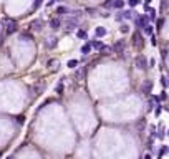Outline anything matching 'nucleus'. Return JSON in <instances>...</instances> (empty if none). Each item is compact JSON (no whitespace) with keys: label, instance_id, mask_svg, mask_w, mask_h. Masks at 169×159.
I'll use <instances>...</instances> for the list:
<instances>
[{"label":"nucleus","instance_id":"9d476101","mask_svg":"<svg viewBox=\"0 0 169 159\" xmlns=\"http://www.w3.org/2000/svg\"><path fill=\"white\" fill-rule=\"evenodd\" d=\"M50 27L53 28V30H58V28L62 27V22H60V18H51V20H50Z\"/></svg>","mask_w":169,"mask_h":159},{"label":"nucleus","instance_id":"79ce46f5","mask_svg":"<svg viewBox=\"0 0 169 159\" xmlns=\"http://www.w3.org/2000/svg\"><path fill=\"white\" fill-rule=\"evenodd\" d=\"M166 136H169V131H166Z\"/></svg>","mask_w":169,"mask_h":159},{"label":"nucleus","instance_id":"f257e3e1","mask_svg":"<svg viewBox=\"0 0 169 159\" xmlns=\"http://www.w3.org/2000/svg\"><path fill=\"white\" fill-rule=\"evenodd\" d=\"M4 25H5V33L7 35H13L18 30V23L13 18H4Z\"/></svg>","mask_w":169,"mask_h":159},{"label":"nucleus","instance_id":"20e7f679","mask_svg":"<svg viewBox=\"0 0 169 159\" xmlns=\"http://www.w3.org/2000/svg\"><path fill=\"white\" fill-rule=\"evenodd\" d=\"M134 23H136V27H138V28H143L146 23H149V17H148V15L136 17V18H134Z\"/></svg>","mask_w":169,"mask_h":159},{"label":"nucleus","instance_id":"b1692460","mask_svg":"<svg viewBox=\"0 0 169 159\" xmlns=\"http://www.w3.org/2000/svg\"><path fill=\"white\" fill-rule=\"evenodd\" d=\"M159 81H161V85H163V88H168L169 83H168V78L164 76V75H161V78H159Z\"/></svg>","mask_w":169,"mask_h":159},{"label":"nucleus","instance_id":"f3484780","mask_svg":"<svg viewBox=\"0 0 169 159\" xmlns=\"http://www.w3.org/2000/svg\"><path fill=\"white\" fill-rule=\"evenodd\" d=\"M90 51H91V45H90V43H85V45L81 46V53L83 55H88Z\"/></svg>","mask_w":169,"mask_h":159},{"label":"nucleus","instance_id":"393cba45","mask_svg":"<svg viewBox=\"0 0 169 159\" xmlns=\"http://www.w3.org/2000/svg\"><path fill=\"white\" fill-rule=\"evenodd\" d=\"M78 63H80L78 60H70V62L67 63V67H68V68H76V67H78Z\"/></svg>","mask_w":169,"mask_h":159},{"label":"nucleus","instance_id":"f8f14e48","mask_svg":"<svg viewBox=\"0 0 169 159\" xmlns=\"http://www.w3.org/2000/svg\"><path fill=\"white\" fill-rule=\"evenodd\" d=\"M124 7V0H113L111 8H123Z\"/></svg>","mask_w":169,"mask_h":159},{"label":"nucleus","instance_id":"6e6552de","mask_svg":"<svg viewBox=\"0 0 169 159\" xmlns=\"http://www.w3.org/2000/svg\"><path fill=\"white\" fill-rule=\"evenodd\" d=\"M65 25H67V30H75L78 27V20L76 18H68V20L65 22Z\"/></svg>","mask_w":169,"mask_h":159},{"label":"nucleus","instance_id":"39448f33","mask_svg":"<svg viewBox=\"0 0 169 159\" xmlns=\"http://www.w3.org/2000/svg\"><path fill=\"white\" fill-rule=\"evenodd\" d=\"M133 45L138 46V48H141V46L144 45V43H143V36H141V33H139V32L133 33Z\"/></svg>","mask_w":169,"mask_h":159},{"label":"nucleus","instance_id":"4be33fe9","mask_svg":"<svg viewBox=\"0 0 169 159\" xmlns=\"http://www.w3.org/2000/svg\"><path fill=\"white\" fill-rule=\"evenodd\" d=\"M41 4H43V0H33V5H32V8L33 10H38L41 7Z\"/></svg>","mask_w":169,"mask_h":159},{"label":"nucleus","instance_id":"cd10ccee","mask_svg":"<svg viewBox=\"0 0 169 159\" xmlns=\"http://www.w3.org/2000/svg\"><path fill=\"white\" fill-rule=\"evenodd\" d=\"M149 138H156V126H149Z\"/></svg>","mask_w":169,"mask_h":159},{"label":"nucleus","instance_id":"2f4dec72","mask_svg":"<svg viewBox=\"0 0 169 159\" xmlns=\"http://www.w3.org/2000/svg\"><path fill=\"white\" fill-rule=\"evenodd\" d=\"M154 113H156V116H159V114H161V104H159V103H156V108H154Z\"/></svg>","mask_w":169,"mask_h":159},{"label":"nucleus","instance_id":"7ed1b4c3","mask_svg":"<svg viewBox=\"0 0 169 159\" xmlns=\"http://www.w3.org/2000/svg\"><path fill=\"white\" fill-rule=\"evenodd\" d=\"M153 81H151V80H146V81L143 83V86H141V93H143V95H146V96H148V95H151V91H153Z\"/></svg>","mask_w":169,"mask_h":159},{"label":"nucleus","instance_id":"6ab92c4d","mask_svg":"<svg viewBox=\"0 0 169 159\" xmlns=\"http://www.w3.org/2000/svg\"><path fill=\"white\" fill-rule=\"evenodd\" d=\"M168 151H169V146H164L163 144V148L159 149V159H163V156L164 154H168Z\"/></svg>","mask_w":169,"mask_h":159},{"label":"nucleus","instance_id":"c756f323","mask_svg":"<svg viewBox=\"0 0 169 159\" xmlns=\"http://www.w3.org/2000/svg\"><path fill=\"white\" fill-rule=\"evenodd\" d=\"M123 18H133V12H131V10L123 12Z\"/></svg>","mask_w":169,"mask_h":159},{"label":"nucleus","instance_id":"4c0bfd02","mask_svg":"<svg viewBox=\"0 0 169 159\" xmlns=\"http://www.w3.org/2000/svg\"><path fill=\"white\" fill-rule=\"evenodd\" d=\"M143 159H153V156H151V154L148 153V154H144V158H143Z\"/></svg>","mask_w":169,"mask_h":159},{"label":"nucleus","instance_id":"7c9ffc66","mask_svg":"<svg viewBox=\"0 0 169 159\" xmlns=\"http://www.w3.org/2000/svg\"><path fill=\"white\" fill-rule=\"evenodd\" d=\"M119 32H121V33H128V32H129V27H128V25H121V27H119Z\"/></svg>","mask_w":169,"mask_h":159},{"label":"nucleus","instance_id":"473e14b6","mask_svg":"<svg viewBox=\"0 0 169 159\" xmlns=\"http://www.w3.org/2000/svg\"><path fill=\"white\" fill-rule=\"evenodd\" d=\"M156 25H158V28H163V27H164V18H158Z\"/></svg>","mask_w":169,"mask_h":159},{"label":"nucleus","instance_id":"4468645a","mask_svg":"<svg viewBox=\"0 0 169 159\" xmlns=\"http://www.w3.org/2000/svg\"><path fill=\"white\" fill-rule=\"evenodd\" d=\"M90 45H91V48H96V50H101L103 46H104V45H103V43H101L100 40H93L91 43H90Z\"/></svg>","mask_w":169,"mask_h":159},{"label":"nucleus","instance_id":"1a4fd4ad","mask_svg":"<svg viewBox=\"0 0 169 159\" xmlns=\"http://www.w3.org/2000/svg\"><path fill=\"white\" fill-rule=\"evenodd\" d=\"M106 28L104 27H96L95 28V36H106Z\"/></svg>","mask_w":169,"mask_h":159},{"label":"nucleus","instance_id":"58836bf2","mask_svg":"<svg viewBox=\"0 0 169 159\" xmlns=\"http://www.w3.org/2000/svg\"><path fill=\"white\" fill-rule=\"evenodd\" d=\"M151 2H153V0H144V5L149 7V4H151Z\"/></svg>","mask_w":169,"mask_h":159},{"label":"nucleus","instance_id":"e433bc0d","mask_svg":"<svg viewBox=\"0 0 169 159\" xmlns=\"http://www.w3.org/2000/svg\"><path fill=\"white\" fill-rule=\"evenodd\" d=\"M166 98H168V95H166V91H161V98H159V99H166Z\"/></svg>","mask_w":169,"mask_h":159},{"label":"nucleus","instance_id":"a19ab883","mask_svg":"<svg viewBox=\"0 0 169 159\" xmlns=\"http://www.w3.org/2000/svg\"><path fill=\"white\" fill-rule=\"evenodd\" d=\"M0 41H2V27H0Z\"/></svg>","mask_w":169,"mask_h":159},{"label":"nucleus","instance_id":"423d86ee","mask_svg":"<svg viewBox=\"0 0 169 159\" xmlns=\"http://www.w3.org/2000/svg\"><path fill=\"white\" fill-rule=\"evenodd\" d=\"M156 138H158V139H164V138H166V128H164L163 124L156 126Z\"/></svg>","mask_w":169,"mask_h":159},{"label":"nucleus","instance_id":"a211bd4d","mask_svg":"<svg viewBox=\"0 0 169 159\" xmlns=\"http://www.w3.org/2000/svg\"><path fill=\"white\" fill-rule=\"evenodd\" d=\"M146 12H148L149 13V20H154V18H156V10H154V8H149V7H146Z\"/></svg>","mask_w":169,"mask_h":159},{"label":"nucleus","instance_id":"2eb2a0df","mask_svg":"<svg viewBox=\"0 0 169 159\" xmlns=\"http://www.w3.org/2000/svg\"><path fill=\"white\" fill-rule=\"evenodd\" d=\"M146 148H148V151H153L154 149V138H148V141H146Z\"/></svg>","mask_w":169,"mask_h":159},{"label":"nucleus","instance_id":"f704fd0d","mask_svg":"<svg viewBox=\"0 0 169 159\" xmlns=\"http://www.w3.org/2000/svg\"><path fill=\"white\" fill-rule=\"evenodd\" d=\"M166 7H168V0H163V2H161V10H164Z\"/></svg>","mask_w":169,"mask_h":159},{"label":"nucleus","instance_id":"bb28decb","mask_svg":"<svg viewBox=\"0 0 169 159\" xmlns=\"http://www.w3.org/2000/svg\"><path fill=\"white\" fill-rule=\"evenodd\" d=\"M20 38H22V40H25V41H30L32 40V35H30V33H27V32H23V33L20 35Z\"/></svg>","mask_w":169,"mask_h":159},{"label":"nucleus","instance_id":"9b49d317","mask_svg":"<svg viewBox=\"0 0 169 159\" xmlns=\"http://www.w3.org/2000/svg\"><path fill=\"white\" fill-rule=\"evenodd\" d=\"M30 27L33 28V30L38 32V30H41V27H43V22H41V20H33V22L30 23Z\"/></svg>","mask_w":169,"mask_h":159},{"label":"nucleus","instance_id":"dca6fc26","mask_svg":"<svg viewBox=\"0 0 169 159\" xmlns=\"http://www.w3.org/2000/svg\"><path fill=\"white\" fill-rule=\"evenodd\" d=\"M56 43H58V41H56V38H53V36H51V38H48V41H46V46H48V48H55Z\"/></svg>","mask_w":169,"mask_h":159},{"label":"nucleus","instance_id":"5701e85b","mask_svg":"<svg viewBox=\"0 0 169 159\" xmlns=\"http://www.w3.org/2000/svg\"><path fill=\"white\" fill-rule=\"evenodd\" d=\"M154 103H156V101H154V98H151V101H148V108H146V111H148V113L154 109V106H156Z\"/></svg>","mask_w":169,"mask_h":159},{"label":"nucleus","instance_id":"37998d69","mask_svg":"<svg viewBox=\"0 0 169 159\" xmlns=\"http://www.w3.org/2000/svg\"><path fill=\"white\" fill-rule=\"evenodd\" d=\"M10 159H13V158H10Z\"/></svg>","mask_w":169,"mask_h":159},{"label":"nucleus","instance_id":"f03ea898","mask_svg":"<svg viewBox=\"0 0 169 159\" xmlns=\"http://www.w3.org/2000/svg\"><path fill=\"white\" fill-rule=\"evenodd\" d=\"M134 65H136V68H139V70L146 71V70H148V67H149V62L146 60V57L139 55V57L134 58Z\"/></svg>","mask_w":169,"mask_h":159},{"label":"nucleus","instance_id":"a878e982","mask_svg":"<svg viewBox=\"0 0 169 159\" xmlns=\"http://www.w3.org/2000/svg\"><path fill=\"white\" fill-rule=\"evenodd\" d=\"M48 67H51V68H56V70H58V67H60V63H58V60H50V62H48Z\"/></svg>","mask_w":169,"mask_h":159},{"label":"nucleus","instance_id":"72a5a7b5","mask_svg":"<svg viewBox=\"0 0 169 159\" xmlns=\"http://www.w3.org/2000/svg\"><path fill=\"white\" fill-rule=\"evenodd\" d=\"M128 4H129V7H136V5H139V0H128Z\"/></svg>","mask_w":169,"mask_h":159},{"label":"nucleus","instance_id":"0eeeda50","mask_svg":"<svg viewBox=\"0 0 169 159\" xmlns=\"http://www.w3.org/2000/svg\"><path fill=\"white\" fill-rule=\"evenodd\" d=\"M113 50L116 51V53H118V55H121V53H123V51H124V41H123V40H119V41H116V43H114V45H113Z\"/></svg>","mask_w":169,"mask_h":159},{"label":"nucleus","instance_id":"ea45409f","mask_svg":"<svg viewBox=\"0 0 169 159\" xmlns=\"http://www.w3.org/2000/svg\"><path fill=\"white\" fill-rule=\"evenodd\" d=\"M53 4H55V0H50V2H48V7H50V5H53Z\"/></svg>","mask_w":169,"mask_h":159},{"label":"nucleus","instance_id":"aec40b11","mask_svg":"<svg viewBox=\"0 0 169 159\" xmlns=\"http://www.w3.org/2000/svg\"><path fill=\"white\" fill-rule=\"evenodd\" d=\"M68 12L70 10H68L67 7H58V8H56V13H58V15H67Z\"/></svg>","mask_w":169,"mask_h":159},{"label":"nucleus","instance_id":"c85d7f7f","mask_svg":"<svg viewBox=\"0 0 169 159\" xmlns=\"http://www.w3.org/2000/svg\"><path fill=\"white\" fill-rule=\"evenodd\" d=\"M55 91L58 93V95H62V93H63V81H60V83H58V85H56Z\"/></svg>","mask_w":169,"mask_h":159},{"label":"nucleus","instance_id":"412c9836","mask_svg":"<svg viewBox=\"0 0 169 159\" xmlns=\"http://www.w3.org/2000/svg\"><path fill=\"white\" fill-rule=\"evenodd\" d=\"M76 36H78V38H81V40H86V38H88V35H86V32H85V30H78Z\"/></svg>","mask_w":169,"mask_h":159},{"label":"nucleus","instance_id":"c9c22d12","mask_svg":"<svg viewBox=\"0 0 169 159\" xmlns=\"http://www.w3.org/2000/svg\"><path fill=\"white\" fill-rule=\"evenodd\" d=\"M116 20H118V22H121V20H123V12H119L118 15H116Z\"/></svg>","mask_w":169,"mask_h":159},{"label":"nucleus","instance_id":"ddd939ff","mask_svg":"<svg viewBox=\"0 0 169 159\" xmlns=\"http://www.w3.org/2000/svg\"><path fill=\"white\" fill-rule=\"evenodd\" d=\"M143 30H144V33H146V35H153V32H154V27L151 25V23H146V25L143 27Z\"/></svg>","mask_w":169,"mask_h":159}]
</instances>
